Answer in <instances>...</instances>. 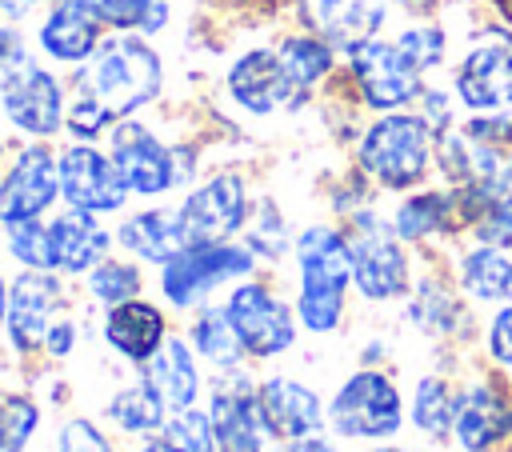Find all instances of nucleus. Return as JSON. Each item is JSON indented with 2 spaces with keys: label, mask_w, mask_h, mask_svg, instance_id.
Segmentation results:
<instances>
[{
  "label": "nucleus",
  "mask_w": 512,
  "mask_h": 452,
  "mask_svg": "<svg viewBox=\"0 0 512 452\" xmlns=\"http://www.w3.org/2000/svg\"><path fill=\"white\" fill-rule=\"evenodd\" d=\"M512 432V404L492 384H468L452 404V436L464 452H488Z\"/></svg>",
  "instance_id": "obj_19"
},
{
  "label": "nucleus",
  "mask_w": 512,
  "mask_h": 452,
  "mask_svg": "<svg viewBox=\"0 0 512 452\" xmlns=\"http://www.w3.org/2000/svg\"><path fill=\"white\" fill-rule=\"evenodd\" d=\"M96 8V16L104 20V28H116V32H140L148 8L156 0H88Z\"/></svg>",
  "instance_id": "obj_39"
},
{
  "label": "nucleus",
  "mask_w": 512,
  "mask_h": 452,
  "mask_svg": "<svg viewBox=\"0 0 512 452\" xmlns=\"http://www.w3.org/2000/svg\"><path fill=\"white\" fill-rule=\"evenodd\" d=\"M276 56L288 72V80L296 84V92L304 96L316 80H324L332 72V44L320 40V36H308V32H296V36H284L276 44Z\"/></svg>",
  "instance_id": "obj_26"
},
{
  "label": "nucleus",
  "mask_w": 512,
  "mask_h": 452,
  "mask_svg": "<svg viewBox=\"0 0 512 452\" xmlns=\"http://www.w3.org/2000/svg\"><path fill=\"white\" fill-rule=\"evenodd\" d=\"M288 452H336V448H332V444H328L324 436H316V432H312V436L288 440Z\"/></svg>",
  "instance_id": "obj_44"
},
{
  "label": "nucleus",
  "mask_w": 512,
  "mask_h": 452,
  "mask_svg": "<svg viewBox=\"0 0 512 452\" xmlns=\"http://www.w3.org/2000/svg\"><path fill=\"white\" fill-rule=\"evenodd\" d=\"M116 240L144 264H168L188 240H184V228H180V212L172 208H144V212H132L120 228H116Z\"/></svg>",
  "instance_id": "obj_25"
},
{
  "label": "nucleus",
  "mask_w": 512,
  "mask_h": 452,
  "mask_svg": "<svg viewBox=\"0 0 512 452\" xmlns=\"http://www.w3.org/2000/svg\"><path fill=\"white\" fill-rule=\"evenodd\" d=\"M412 320H416L428 336H444L448 328H456L460 308H456V300H452L436 280H420V284H416V296H412Z\"/></svg>",
  "instance_id": "obj_33"
},
{
  "label": "nucleus",
  "mask_w": 512,
  "mask_h": 452,
  "mask_svg": "<svg viewBox=\"0 0 512 452\" xmlns=\"http://www.w3.org/2000/svg\"><path fill=\"white\" fill-rule=\"evenodd\" d=\"M64 316V284L44 272V268H28L16 276V284L8 288V340L16 352H36L44 348L52 324Z\"/></svg>",
  "instance_id": "obj_12"
},
{
  "label": "nucleus",
  "mask_w": 512,
  "mask_h": 452,
  "mask_svg": "<svg viewBox=\"0 0 512 452\" xmlns=\"http://www.w3.org/2000/svg\"><path fill=\"white\" fill-rule=\"evenodd\" d=\"M488 352H492V360L512 364V304L492 316V324H488Z\"/></svg>",
  "instance_id": "obj_42"
},
{
  "label": "nucleus",
  "mask_w": 512,
  "mask_h": 452,
  "mask_svg": "<svg viewBox=\"0 0 512 452\" xmlns=\"http://www.w3.org/2000/svg\"><path fill=\"white\" fill-rule=\"evenodd\" d=\"M348 72L360 88V100L380 112H396L424 92V72L408 60L396 40H364L348 52Z\"/></svg>",
  "instance_id": "obj_7"
},
{
  "label": "nucleus",
  "mask_w": 512,
  "mask_h": 452,
  "mask_svg": "<svg viewBox=\"0 0 512 452\" xmlns=\"http://www.w3.org/2000/svg\"><path fill=\"white\" fill-rule=\"evenodd\" d=\"M396 44L408 52V60H412L420 72L436 68V64L444 60V52H448V36H444L440 24H412V28H404V32L396 36Z\"/></svg>",
  "instance_id": "obj_36"
},
{
  "label": "nucleus",
  "mask_w": 512,
  "mask_h": 452,
  "mask_svg": "<svg viewBox=\"0 0 512 452\" xmlns=\"http://www.w3.org/2000/svg\"><path fill=\"white\" fill-rule=\"evenodd\" d=\"M508 272H512V260L504 256V248L480 244L460 260V288L472 292L476 300H500L508 296Z\"/></svg>",
  "instance_id": "obj_27"
},
{
  "label": "nucleus",
  "mask_w": 512,
  "mask_h": 452,
  "mask_svg": "<svg viewBox=\"0 0 512 452\" xmlns=\"http://www.w3.org/2000/svg\"><path fill=\"white\" fill-rule=\"evenodd\" d=\"M508 296H512V272H508Z\"/></svg>",
  "instance_id": "obj_48"
},
{
  "label": "nucleus",
  "mask_w": 512,
  "mask_h": 452,
  "mask_svg": "<svg viewBox=\"0 0 512 452\" xmlns=\"http://www.w3.org/2000/svg\"><path fill=\"white\" fill-rule=\"evenodd\" d=\"M344 240H348L352 284L360 288L364 300H392L408 288V256L400 248V236L376 212H356Z\"/></svg>",
  "instance_id": "obj_5"
},
{
  "label": "nucleus",
  "mask_w": 512,
  "mask_h": 452,
  "mask_svg": "<svg viewBox=\"0 0 512 452\" xmlns=\"http://www.w3.org/2000/svg\"><path fill=\"white\" fill-rule=\"evenodd\" d=\"M452 92L472 112L512 108V36L496 28L480 32L452 72Z\"/></svg>",
  "instance_id": "obj_8"
},
{
  "label": "nucleus",
  "mask_w": 512,
  "mask_h": 452,
  "mask_svg": "<svg viewBox=\"0 0 512 452\" xmlns=\"http://www.w3.org/2000/svg\"><path fill=\"white\" fill-rule=\"evenodd\" d=\"M300 16L320 40L352 52L384 28L388 0H300Z\"/></svg>",
  "instance_id": "obj_17"
},
{
  "label": "nucleus",
  "mask_w": 512,
  "mask_h": 452,
  "mask_svg": "<svg viewBox=\"0 0 512 452\" xmlns=\"http://www.w3.org/2000/svg\"><path fill=\"white\" fill-rule=\"evenodd\" d=\"M56 452H112V444L100 436V428L92 420H68L60 428Z\"/></svg>",
  "instance_id": "obj_41"
},
{
  "label": "nucleus",
  "mask_w": 512,
  "mask_h": 452,
  "mask_svg": "<svg viewBox=\"0 0 512 452\" xmlns=\"http://www.w3.org/2000/svg\"><path fill=\"white\" fill-rule=\"evenodd\" d=\"M452 404H456V396L448 392V384L440 376H424L420 388H416V404H412L416 428L432 440L448 436L452 432Z\"/></svg>",
  "instance_id": "obj_31"
},
{
  "label": "nucleus",
  "mask_w": 512,
  "mask_h": 452,
  "mask_svg": "<svg viewBox=\"0 0 512 452\" xmlns=\"http://www.w3.org/2000/svg\"><path fill=\"white\" fill-rule=\"evenodd\" d=\"M40 424V408L28 396L0 392V452H24Z\"/></svg>",
  "instance_id": "obj_34"
},
{
  "label": "nucleus",
  "mask_w": 512,
  "mask_h": 452,
  "mask_svg": "<svg viewBox=\"0 0 512 452\" xmlns=\"http://www.w3.org/2000/svg\"><path fill=\"white\" fill-rule=\"evenodd\" d=\"M4 236H8V252H12V260H20L24 268L56 272V240H52V224H44L40 216H36V220H8V224H4Z\"/></svg>",
  "instance_id": "obj_29"
},
{
  "label": "nucleus",
  "mask_w": 512,
  "mask_h": 452,
  "mask_svg": "<svg viewBox=\"0 0 512 452\" xmlns=\"http://www.w3.org/2000/svg\"><path fill=\"white\" fill-rule=\"evenodd\" d=\"M296 312L308 332H332L344 312V292L352 284L348 240L332 224H308L296 236Z\"/></svg>",
  "instance_id": "obj_2"
},
{
  "label": "nucleus",
  "mask_w": 512,
  "mask_h": 452,
  "mask_svg": "<svg viewBox=\"0 0 512 452\" xmlns=\"http://www.w3.org/2000/svg\"><path fill=\"white\" fill-rule=\"evenodd\" d=\"M328 420H332L336 436H344V440H380V436H392L404 424L400 388L384 372H376V368L352 372L336 388V396L328 404Z\"/></svg>",
  "instance_id": "obj_6"
},
{
  "label": "nucleus",
  "mask_w": 512,
  "mask_h": 452,
  "mask_svg": "<svg viewBox=\"0 0 512 452\" xmlns=\"http://www.w3.org/2000/svg\"><path fill=\"white\" fill-rule=\"evenodd\" d=\"M256 268V252L248 244H228V240H204V244H184L168 264H160V292L176 308H192L204 296H212L220 284L240 280Z\"/></svg>",
  "instance_id": "obj_4"
},
{
  "label": "nucleus",
  "mask_w": 512,
  "mask_h": 452,
  "mask_svg": "<svg viewBox=\"0 0 512 452\" xmlns=\"http://www.w3.org/2000/svg\"><path fill=\"white\" fill-rule=\"evenodd\" d=\"M192 344L208 364H220V368H232L244 356V344L224 308H208L192 320Z\"/></svg>",
  "instance_id": "obj_28"
},
{
  "label": "nucleus",
  "mask_w": 512,
  "mask_h": 452,
  "mask_svg": "<svg viewBox=\"0 0 512 452\" xmlns=\"http://www.w3.org/2000/svg\"><path fill=\"white\" fill-rule=\"evenodd\" d=\"M228 96L252 116H272V112L288 108L300 92L288 80L276 48H248L228 68Z\"/></svg>",
  "instance_id": "obj_15"
},
{
  "label": "nucleus",
  "mask_w": 512,
  "mask_h": 452,
  "mask_svg": "<svg viewBox=\"0 0 512 452\" xmlns=\"http://www.w3.org/2000/svg\"><path fill=\"white\" fill-rule=\"evenodd\" d=\"M244 352L252 356H280L292 348L296 340V320L288 312V304L264 288L260 280H244L228 292V304H224Z\"/></svg>",
  "instance_id": "obj_9"
},
{
  "label": "nucleus",
  "mask_w": 512,
  "mask_h": 452,
  "mask_svg": "<svg viewBox=\"0 0 512 452\" xmlns=\"http://www.w3.org/2000/svg\"><path fill=\"white\" fill-rule=\"evenodd\" d=\"M372 452H404V448H372Z\"/></svg>",
  "instance_id": "obj_47"
},
{
  "label": "nucleus",
  "mask_w": 512,
  "mask_h": 452,
  "mask_svg": "<svg viewBox=\"0 0 512 452\" xmlns=\"http://www.w3.org/2000/svg\"><path fill=\"white\" fill-rule=\"evenodd\" d=\"M436 156V128L416 112H384L376 124L364 128L356 160L360 172L372 176L388 192H404L420 184Z\"/></svg>",
  "instance_id": "obj_3"
},
{
  "label": "nucleus",
  "mask_w": 512,
  "mask_h": 452,
  "mask_svg": "<svg viewBox=\"0 0 512 452\" xmlns=\"http://www.w3.org/2000/svg\"><path fill=\"white\" fill-rule=\"evenodd\" d=\"M8 320V288H4V276H0V328Z\"/></svg>",
  "instance_id": "obj_46"
},
{
  "label": "nucleus",
  "mask_w": 512,
  "mask_h": 452,
  "mask_svg": "<svg viewBox=\"0 0 512 452\" xmlns=\"http://www.w3.org/2000/svg\"><path fill=\"white\" fill-rule=\"evenodd\" d=\"M180 228L188 244L228 240L248 224V192L236 172H216L180 200Z\"/></svg>",
  "instance_id": "obj_10"
},
{
  "label": "nucleus",
  "mask_w": 512,
  "mask_h": 452,
  "mask_svg": "<svg viewBox=\"0 0 512 452\" xmlns=\"http://www.w3.org/2000/svg\"><path fill=\"white\" fill-rule=\"evenodd\" d=\"M244 244H248L256 256H264V260H276V256L288 248L284 216L276 212L272 200H260V204H256V216H252V224H248V232H244Z\"/></svg>",
  "instance_id": "obj_35"
},
{
  "label": "nucleus",
  "mask_w": 512,
  "mask_h": 452,
  "mask_svg": "<svg viewBox=\"0 0 512 452\" xmlns=\"http://www.w3.org/2000/svg\"><path fill=\"white\" fill-rule=\"evenodd\" d=\"M112 164H116L128 196H164L180 180L176 148L160 144V136L136 120H120L112 128Z\"/></svg>",
  "instance_id": "obj_11"
},
{
  "label": "nucleus",
  "mask_w": 512,
  "mask_h": 452,
  "mask_svg": "<svg viewBox=\"0 0 512 452\" xmlns=\"http://www.w3.org/2000/svg\"><path fill=\"white\" fill-rule=\"evenodd\" d=\"M208 416H212L220 452H264V444H260L264 420H260V404H256V392L248 380L216 384Z\"/></svg>",
  "instance_id": "obj_21"
},
{
  "label": "nucleus",
  "mask_w": 512,
  "mask_h": 452,
  "mask_svg": "<svg viewBox=\"0 0 512 452\" xmlns=\"http://www.w3.org/2000/svg\"><path fill=\"white\" fill-rule=\"evenodd\" d=\"M0 160H4V140H0Z\"/></svg>",
  "instance_id": "obj_49"
},
{
  "label": "nucleus",
  "mask_w": 512,
  "mask_h": 452,
  "mask_svg": "<svg viewBox=\"0 0 512 452\" xmlns=\"http://www.w3.org/2000/svg\"><path fill=\"white\" fill-rule=\"evenodd\" d=\"M88 292L100 300V304H120V300H132L140 292V268L128 264V260H112L104 256L92 272H88Z\"/></svg>",
  "instance_id": "obj_32"
},
{
  "label": "nucleus",
  "mask_w": 512,
  "mask_h": 452,
  "mask_svg": "<svg viewBox=\"0 0 512 452\" xmlns=\"http://www.w3.org/2000/svg\"><path fill=\"white\" fill-rule=\"evenodd\" d=\"M60 196L68 200V208H84V212H120L128 200V188L112 164V156L96 152L88 140L72 144L60 152Z\"/></svg>",
  "instance_id": "obj_13"
},
{
  "label": "nucleus",
  "mask_w": 512,
  "mask_h": 452,
  "mask_svg": "<svg viewBox=\"0 0 512 452\" xmlns=\"http://www.w3.org/2000/svg\"><path fill=\"white\" fill-rule=\"evenodd\" d=\"M140 384L164 404V412H184L192 408L196 392H200V376H196V364H192V352L184 340H164L144 364H140Z\"/></svg>",
  "instance_id": "obj_22"
},
{
  "label": "nucleus",
  "mask_w": 512,
  "mask_h": 452,
  "mask_svg": "<svg viewBox=\"0 0 512 452\" xmlns=\"http://www.w3.org/2000/svg\"><path fill=\"white\" fill-rule=\"evenodd\" d=\"M32 68L28 44L12 24H0V88H8L12 80H20Z\"/></svg>",
  "instance_id": "obj_40"
},
{
  "label": "nucleus",
  "mask_w": 512,
  "mask_h": 452,
  "mask_svg": "<svg viewBox=\"0 0 512 452\" xmlns=\"http://www.w3.org/2000/svg\"><path fill=\"white\" fill-rule=\"evenodd\" d=\"M160 84L164 68L152 44H144L140 36H108L76 72L64 128L80 140H96L112 120L156 100Z\"/></svg>",
  "instance_id": "obj_1"
},
{
  "label": "nucleus",
  "mask_w": 512,
  "mask_h": 452,
  "mask_svg": "<svg viewBox=\"0 0 512 452\" xmlns=\"http://www.w3.org/2000/svg\"><path fill=\"white\" fill-rule=\"evenodd\" d=\"M180 452H216V428H212V416L200 412V408H184L176 412V420L168 424L164 432Z\"/></svg>",
  "instance_id": "obj_37"
},
{
  "label": "nucleus",
  "mask_w": 512,
  "mask_h": 452,
  "mask_svg": "<svg viewBox=\"0 0 512 452\" xmlns=\"http://www.w3.org/2000/svg\"><path fill=\"white\" fill-rule=\"evenodd\" d=\"M60 196V164L44 144H28L16 152L0 184V224L8 220H36Z\"/></svg>",
  "instance_id": "obj_14"
},
{
  "label": "nucleus",
  "mask_w": 512,
  "mask_h": 452,
  "mask_svg": "<svg viewBox=\"0 0 512 452\" xmlns=\"http://www.w3.org/2000/svg\"><path fill=\"white\" fill-rule=\"evenodd\" d=\"M100 28L104 20L96 16V8L88 0H56L48 8V16L36 28L40 48L60 60V64H84L96 48H100Z\"/></svg>",
  "instance_id": "obj_20"
},
{
  "label": "nucleus",
  "mask_w": 512,
  "mask_h": 452,
  "mask_svg": "<svg viewBox=\"0 0 512 452\" xmlns=\"http://www.w3.org/2000/svg\"><path fill=\"white\" fill-rule=\"evenodd\" d=\"M256 404H260L264 432H272L276 440H300V436L320 432V424H324L320 396L308 384L288 380V376L264 380L256 388Z\"/></svg>",
  "instance_id": "obj_18"
},
{
  "label": "nucleus",
  "mask_w": 512,
  "mask_h": 452,
  "mask_svg": "<svg viewBox=\"0 0 512 452\" xmlns=\"http://www.w3.org/2000/svg\"><path fill=\"white\" fill-rule=\"evenodd\" d=\"M52 240H56V272H68V276L92 272L112 248V232L96 220V212H84V208H68L64 216H56Z\"/></svg>",
  "instance_id": "obj_23"
},
{
  "label": "nucleus",
  "mask_w": 512,
  "mask_h": 452,
  "mask_svg": "<svg viewBox=\"0 0 512 452\" xmlns=\"http://www.w3.org/2000/svg\"><path fill=\"white\" fill-rule=\"evenodd\" d=\"M136 452H180V448L164 436V440H148V444H144V448H136Z\"/></svg>",
  "instance_id": "obj_45"
},
{
  "label": "nucleus",
  "mask_w": 512,
  "mask_h": 452,
  "mask_svg": "<svg viewBox=\"0 0 512 452\" xmlns=\"http://www.w3.org/2000/svg\"><path fill=\"white\" fill-rule=\"evenodd\" d=\"M104 340H108L112 352L144 364L164 344V316L148 300H136V296L132 300H120L104 316Z\"/></svg>",
  "instance_id": "obj_24"
},
{
  "label": "nucleus",
  "mask_w": 512,
  "mask_h": 452,
  "mask_svg": "<svg viewBox=\"0 0 512 452\" xmlns=\"http://www.w3.org/2000/svg\"><path fill=\"white\" fill-rule=\"evenodd\" d=\"M0 104H4V116L12 128L28 132V136H52L64 128V92H60V80L32 64L20 80H12L8 88H0Z\"/></svg>",
  "instance_id": "obj_16"
},
{
  "label": "nucleus",
  "mask_w": 512,
  "mask_h": 452,
  "mask_svg": "<svg viewBox=\"0 0 512 452\" xmlns=\"http://www.w3.org/2000/svg\"><path fill=\"white\" fill-rule=\"evenodd\" d=\"M472 228H476V236H480L484 244L512 252V192L488 200V208L480 212V220H476Z\"/></svg>",
  "instance_id": "obj_38"
},
{
  "label": "nucleus",
  "mask_w": 512,
  "mask_h": 452,
  "mask_svg": "<svg viewBox=\"0 0 512 452\" xmlns=\"http://www.w3.org/2000/svg\"><path fill=\"white\" fill-rule=\"evenodd\" d=\"M108 416L124 432H156L164 424V404L144 384H132V388H120L108 400Z\"/></svg>",
  "instance_id": "obj_30"
},
{
  "label": "nucleus",
  "mask_w": 512,
  "mask_h": 452,
  "mask_svg": "<svg viewBox=\"0 0 512 452\" xmlns=\"http://www.w3.org/2000/svg\"><path fill=\"white\" fill-rule=\"evenodd\" d=\"M40 4H48V0H0V16H4V20H20V16H28L32 8H40Z\"/></svg>",
  "instance_id": "obj_43"
}]
</instances>
